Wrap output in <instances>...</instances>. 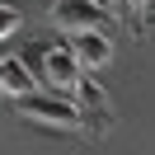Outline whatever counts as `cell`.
Wrapping results in <instances>:
<instances>
[{"instance_id":"1","label":"cell","mask_w":155,"mask_h":155,"mask_svg":"<svg viewBox=\"0 0 155 155\" xmlns=\"http://www.w3.org/2000/svg\"><path fill=\"white\" fill-rule=\"evenodd\" d=\"M19 113L28 117V122H42V127H66V132H75V127H85V117H80V104L71 94H24L19 99Z\"/></svg>"},{"instance_id":"2","label":"cell","mask_w":155,"mask_h":155,"mask_svg":"<svg viewBox=\"0 0 155 155\" xmlns=\"http://www.w3.org/2000/svg\"><path fill=\"white\" fill-rule=\"evenodd\" d=\"M52 19L66 33H108V10L99 0H52Z\"/></svg>"},{"instance_id":"3","label":"cell","mask_w":155,"mask_h":155,"mask_svg":"<svg viewBox=\"0 0 155 155\" xmlns=\"http://www.w3.org/2000/svg\"><path fill=\"white\" fill-rule=\"evenodd\" d=\"M38 61H42V80L52 85V94H75V85L85 80V75H80L85 66L75 61L71 47H42Z\"/></svg>"},{"instance_id":"4","label":"cell","mask_w":155,"mask_h":155,"mask_svg":"<svg viewBox=\"0 0 155 155\" xmlns=\"http://www.w3.org/2000/svg\"><path fill=\"white\" fill-rule=\"evenodd\" d=\"M0 89L10 99H24V94H38L33 85V66L24 57H0Z\"/></svg>"},{"instance_id":"5","label":"cell","mask_w":155,"mask_h":155,"mask_svg":"<svg viewBox=\"0 0 155 155\" xmlns=\"http://www.w3.org/2000/svg\"><path fill=\"white\" fill-rule=\"evenodd\" d=\"M71 52H75L80 66L99 71V66H108V61H113V38H108V33H75Z\"/></svg>"},{"instance_id":"6","label":"cell","mask_w":155,"mask_h":155,"mask_svg":"<svg viewBox=\"0 0 155 155\" xmlns=\"http://www.w3.org/2000/svg\"><path fill=\"white\" fill-rule=\"evenodd\" d=\"M71 99H75L80 108H94V113H104V117H108V94H104V89L94 85V80H80Z\"/></svg>"},{"instance_id":"7","label":"cell","mask_w":155,"mask_h":155,"mask_svg":"<svg viewBox=\"0 0 155 155\" xmlns=\"http://www.w3.org/2000/svg\"><path fill=\"white\" fill-rule=\"evenodd\" d=\"M14 33H19V10L14 5H0V42L14 38Z\"/></svg>"},{"instance_id":"8","label":"cell","mask_w":155,"mask_h":155,"mask_svg":"<svg viewBox=\"0 0 155 155\" xmlns=\"http://www.w3.org/2000/svg\"><path fill=\"white\" fill-rule=\"evenodd\" d=\"M146 5H150V0H127V10H132V24H136V14H141Z\"/></svg>"},{"instance_id":"9","label":"cell","mask_w":155,"mask_h":155,"mask_svg":"<svg viewBox=\"0 0 155 155\" xmlns=\"http://www.w3.org/2000/svg\"><path fill=\"white\" fill-rule=\"evenodd\" d=\"M0 94H5V89H0Z\"/></svg>"}]
</instances>
